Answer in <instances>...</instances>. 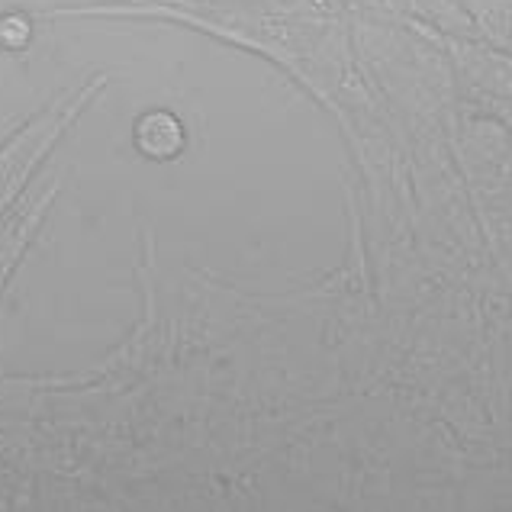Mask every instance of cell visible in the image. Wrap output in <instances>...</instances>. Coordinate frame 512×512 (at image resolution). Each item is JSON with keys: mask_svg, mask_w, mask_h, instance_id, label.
<instances>
[{"mask_svg": "<svg viewBox=\"0 0 512 512\" xmlns=\"http://www.w3.org/2000/svg\"><path fill=\"white\" fill-rule=\"evenodd\" d=\"M139 149L155 158H168L181 149V126L168 113H152L139 123Z\"/></svg>", "mask_w": 512, "mask_h": 512, "instance_id": "cell-1", "label": "cell"}]
</instances>
